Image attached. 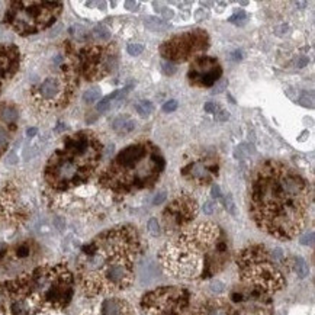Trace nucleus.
<instances>
[{
	"label": "nucleus",
	"instance_id": "nucleus-1",
	"mask_svg": "<svg viewBox=\"0 0 315 315\" xmlns=\"http://www.w3.org/2000/svg\"><path fill=\"white\" fill-rule=\"evenodd\" d=\"M248 199L251 218L262 231L278 240H292L307 222L313 189L295 169L269 160L253 175Z\"/></svg>",
	"mask_w": 315,
	"mask_h": 315
},
{
	"label": "nucleus",
	"instance_id": "nucleus-2",
	"mask_svg": "<svg viewBox=\"0 0 315 315\" xmlns=\"http://www.w3.org/2000/svg\"><path fill=\"white\" fill-rule=\"evenodd\" d=\"M141 237L134 227H116L83 248L79 263L80 285L86 295H112L128 289L141 254Z\"/></svg>",
	"mask_w": 315,
	"mask_h": 315
},
{
	"label": "nucleus",
	"instance_id": "nucleus-3",
	"mask_svg": "<svg viewBox=\"0 0 315 315\" xmlns=\"http://www.w3.org/2000/svg\"><path fill=\"white\" fill-rule=\"evenodd\" d=\"M228 259V238L213 222L185 228L160 253L164 272L183 280L210 279L227 266Z\"/></svg>",
	"mask_w": 315,
	"mask_h": 315
},
{
	"label": "nucleus",
	"instance_id": "nucleus-4",
	"mask_svg": "<svg viewBox=\"0 0 315 315\" xmlns=\"http://www.w3.org/2000/svg\"><path fill=\"white\" fill-rule=\"evenodd\" d=\"M164 167L166 160L156 144L150 141L135 142L116 154L99 176V185L122 198L153 188Z\"/></svg>",
	"mask_w": 315,
	"mask_h": 315
},
{
	"label": "nucleus",
	"instance_id": "nucleus-5",
	"mask_svg": "<svg viewBox=\"0 0 315 315\" xmlns=\"http://www.w3.org/2000/svg\"><path fill=\"white\" fill-rule=\"evenodd\" d=\"M104 156V144L92 131H80L64 140L50 157L44 179L54 192H66L86 183L96 172Z\"/></svg>",
	"mask_w": 315,
	"mask_h": 315
},
{
	"label": "nucleus",
	"instance_id": "nucleus-6",
	"mask_svg": "<svg viewBox=\"0 0 315 315\" xmlns=\"http://www.w3.org/2000/svg\"><path fill=\"white\" fill-rule=\"evenodd\" d=\"M9 291L26 310L57 311L73 297V275L64 264L42 266L9 283Z\"/></svg>",
	"mask_w": 315,
	"mask_h": 315
},
{
	"label": "nucleus",
	"instance_id": "nucleus-7",
	"mask_svg": "<svg viewBox=\"0 0 315 315\" xmlns=\"http://www.w3.org/2000/svg\"><path fill=\"white\" fill-rule=\"evenodd\" d=\"M237 266L248 297L262 298L279 292L286 285L282 267L291 269V260L285 259L280 248L254 244L238 254Z\"/></svg>",
	"mask_w": 315,
	"mask_h": 315
},
{
	"label": "nucleus",
	"instance_id": "nucleus-8",
	"mask_svg": "<svg viewBox=\"0 0 315 315\" xmlns=\"http://www.w3.org/2000/svg\"><path fill=\"white\" fill-rule=\"evenodd\" d=\"M63 3L58 1H13L4 22L19 35H32L50 28L58 19Z\"/></svg>",
	"mask_w": 315,
	"mask_h": 315
},
{
	"label": "nucleus",
	"instance_id": "nucleus-9",
	"mask_svg": "<svg viewBox=\"0 0 315 315\" xmlns=\"http://www.w3.org/2000/svg\"><path fill=\"white\" fill-rule=\"evenodd\" d=\"M76 86V77L70 71L50 76L34 88L32 102L41 110L61 109L73 98Z\"/></svg>",
	"mask_w": 315,
	"mask_h": 315
},
{
	"label": "nucleus",
	"instance_id": "nucleus-10",
	"mask_svg": "<svg viewBox=\"0 0 315 315\" xmlns=\"http://www.w3.org/2000/svg\"><path fill=\"white\" fill-rule=\"evenodd\" d=\"M210 48V35L205 29H191L166 39L160 54L169 63H185L201 57Z\"/></svg>",
	"mask_w": 315,
	"mask_h": 315
},
{
	"label": "nucleus",
	"instance_id": "nucleus-11",
	"mask_svg": "<svg viewBox=\"0 0 315 315\" xmlns=\"http://www.w3.org/2000/svg\"><path fill=\"white\" fill-rule=\"evenodd\" d=\"M118 64V47L115 44L89 45L77 57V70L89 82L101 80L112 73Z\"/></svg>",
	"mask_w": 315,
	"mask_h": 315
},
{
	"label": "nucleus",
	"instance_id": "nucleus-12",
	"mask_svg": "<svg viewBox=\"0 0 315 315\" xmlns=\"http://www.w3.org/2000/svg\"><path fill=\"white\" fill-rule=\"evenodd\" d=\"M191 295L185 288L163 286L147 292L141 308L147 315H182L189 305Z\"/></svg>",
	"mask_w": 315,
	"mask_h": 315
},
{
	"label": "nucleus",
	"instance_id": "nucleus-13",
	"mask_svg": "<svg viewBox=\"0 0 315 315\" xmlns=\"http://www.w3.org/2000/svg\"><path fill=\"white\" fill-rule=\"evenodd\" d=\"M198 215V202L189 193H180L163 210V224L167 231L189 225Z\"/></svg>",
	"mask_w": 315,
	"mask_h": 315
},
{
	"label": "nucleus",
	"instance_id": "nucleus-14",
	"mask_svg": "<svg viewBox=\"0 0 315 315\" xmlns=\"http://www.w3.org/2000/svg\"><path fill=\"white\" fill-rule=\"evenodd\" d=\"M222 77V67L219 61L210 55L195 58L188 71L189 85L193 88H212Z\"/></svg>",
	"mask_w": 315,
	"mask_h": 315
},
{
	"label": "nucleus",
	"instance_id": "nucleus-15",
	"mask_svg": "<svg viewBox=\"0 0 315 315\" xmlns=\"http://www.w3.org/2000/svg\"><path fill=\"white\" fill-rule=\"evenodd\" d=\"M218 160L213 156L198 157L182 169V176L196 185L205 186L218 176Z\"/></svg>",
	"mask_w": 315,
	"mask_h": 315
},
{
	"label": "nucleus",
	"instance_id": "nucleus-16",
	"mask_svg": "<svg viewBox=\"0 0 315 315\" xmlns=\"http://www.w3.org/2000/svg\"><path fill=\"white\" fill-rule=\"evenodd\" d=\"M19 109L13 104H0V156L9 148L18 131Z\"/></svg>",
	"mask_w": 315,
	"mask_h": 315
},
{
	"label": "nucleus",
	"instance_id": "nucleus-17",
	"mask_svg": "<svg viewBox=\"0 0 315 315\" xmlns=\"http://www.w3.org/2000/svg\"><path fill=\"white\" fill-rule=\"evenodd\" d=\"M19 63H20V52L18 47L10 44L0 45V92L3 86L19 70Z\"/></svg>",
	"mask_w": 315,
	"mask_h": 315
},
{
	"label": "nucleus",
	"instance_id": "nucleus-18",
	"mask_svg": "<svg viewBox=\"0 0 315 315\" xmlns=\"http://www.w3.org/2000/svg\"><path fill=\"white\" fill-rule=\"evenodd\" d=\"M83 315H132L129 304L121 298H106L96 310L88 311Z\"/></svg>",
	"mask_w": 315,
	"mask_h": 315
},
{
	"label": "nucleus",
	"instance_id": "nucleus-19",
	"mask_svg": "<svg viewBox=\"0 0 315 315\" xmlns=\"http://www.w3.org/2000/svg\"><path fill=\"white\" fill-rule=\"evenodd\" d=\"M192 315H241L237 310H234L231 307L229 302L219 299V298H213L210 301H205L204 304H201L196 311Z\"/></svg>",
	"mask_w": 315,
	"mask_h": 315
},
{
	"label": "nucleus",
	"instance_id": "nucleus-20",
	"mask_svg": "<svg viewBox=\"0 0 315 315\" xmlns=\"http://www.w3.org/2000/svg\"><path fill=\"white\" fill-rule=\"evenodd\" d=\"M112 129L118 135H126L131 134L135 129V119L129 115H119L112 122Z\"/></svg>",
	"mask_w": 315,
	"mask_h": 315
},
{
	"label": "nucleus",
	"instance_id": "nucleus-21",
	"mask_svg": "<svg viewBox=\"0 0 315 315\" xmlns=\"http://www.w3.org/2000/svg\"><path fill=\"white\" fill-rule=\"evenodd\" d=\"M144 26L148 29V31H167L170 28V23L161 18H154V16H148L145 20H144Z\"/></svg>",
	"mask_w": 315,
	"mask_h": 315
},
{
	"label": "nucleus",
	"instance_id": "nucleus-22",
	"mask_svg": "<svg viewBox=\"0 0 315 315\" xmlns=\"http://www.w3.org/2000/svg\"><path fill=\"white\" fill-rule=\"evenodd\" d=\"M291 269H294L301 279H304V278H307L310 275L308 264H307V262L301 256H297V257L291 259Z\"/></svg>",
	"mask_w": 315,
	"mask_h": 315
},
{
	"label": "nucleus",
	"instance_id": "nucleus-23",
	"mask_svg": "<svg viewBox=\"0 0 315 315\" xmlns=\"http://www.w3.org/2000/svg\"><path fill=\"white\" fill-rule=\"evenodd\" d=\"M135 112L141 118H148L154 112V105L150 101H140L138 104H135Z\"/></svg>",
	"mask_w": 315,
	"mask_h": 315
},
{
	"label": "nucleus",
	"instance_id": "nucleus-24",
	"mask_svg": "<svg viewBox=\"0 0 315 315\" xmlns=\"http://www.w3.org/2000/svg\"><path fill=\"white\" fill-rule=\"evenodd\" d=\"M101 98H102V92H101V89H98V88H93V89H88L85 93H83V101L86 102V104H95V102H98V101H101Z\"/></svg>",
	"mask_w": 315,
	"mask_h": 315
},
{
	"label": "nucleus",
	"instance_id": "nucleus-25",
	"mask_svg": "<svg viewBox=\"0 0 315 315\" xmlns=\"http://www.w3.org/2000/svg\"><path fill=\"white\" fill-rule=\"evenodd\" d=\"M93 38L99 42H107L110 39V31L104 25H99L93 31Z\"/></svg>",
	"mask_w": 315,
	"mask_h": 315
},
{
	"label": "nucleus",
	"instance_id": "nucleus-26",
	"mask_svg": "<svg viewBox=\"0 0 315 315\" xmlns=\"http://www.w3.org/2000/svg\"><path fill=\"white\" fill-rule=\"evenodd\" d=\"M228 20H229L231 23H235V25H238V26H243V25H245V22L248 20V15H247L244 10H240V12L234 13Z\"/></svg>",
	"mask_w": 315,
	"mask_h": 315
},
{
	"label": "nucleus",
	"instance_id": "nucleus-27",
	"mask_svg": "<svg viewBox=\"0 0 315 315\" xmlns=\"http://www.w3.org/2000/svg\"><path fill=\"white\" fill-rule=\"evenodd\" d=\"M299 104L305 107H314V93L313 92H304L299 98Z\"/></svg>",
	"mask_w": 315,
	"mask_h": 315
},
{
	"label": "nucleus",
	"instance_id": "nucleus-28",
	"mask_svg": "<svg viewBox=\"0 0 315 315\" xmlns=\"http://www.w3.org/2000/svg\"><path fill=\"white\" fill-rule=\"evenodd\" d=\"M160 231H161V227H160V222L157 221V218H151L148 221V232L154 237L160 235Z\"/></svg>",
	"mask_w": 315,
	"mask_h": 315
},
{
	"label": "nucleus",
	"instance_id": "nucleus-29",
	"mask_svg": "<svg viewBox=\"0 0 315 315\" xmlns=\"http://www.w3.org/2000/svg\"><path fill=\"white\" fill-rule=\"evenodd\" d=\"M15 254H16L18 259H25V257H28V256L31 254V247H29V244H20V245L16 248Z\"/></svg>",
	"mask_w": 315,
	"mask_h": 315
},
{
	"label": "nucleus",
	"instance_id": "nucleus-30",
	"mask_svg": "<svg viewBox=\"0 0 315 315\" xmlns=\"http://www.w3.org/2000/svg\"><path fill=\"white\" fill-rule=\"evenodd\" d=\"M126 51H128L129 55L137 57V55H140V54L144 51V45H141V44H129V45L126 47Z\"/></svg>",
	"mask_w": 315,
	"mask_h": 315
},
{
	"label": "nucleus",
	"instance_id": "nucleus-31",
	"mask_svg": "<svg viewBox=\"0 0 315 315\" xmlns=\"http://www.w3.org/2000/svg\"><path fill=\"white\" fill-rule=\"evenodd\" d=\"M227 86H228V80H225V79H221V80H218L212 88V93L213 95H218V93H221V92H224V89H227Z\"/></svg>",
	"mask_w": 315,
	"mask_h": 315
},
{
	"label": "nucleus",
	"instance_id": "nucleus-32",
	"mask_svg": "<svg viewBox=\"0 0 315 315\" xmlns=\"http://www.w3.org/2000/svg\"><path fill=\"white\" fill-rule=\"evenodd\" d=\"M225 208L228 212H231L232 215H235L237 212H235V205H234V201H232V196L229 195V193H227V196H225Z\"/></svg>",
	"mask_w": 315,
	"mask_h": 315
},
{
	"label": "nucleus",
	"instance_id": "nucleus-33",
	"mask_svg": "<svg viewBox=\"0 0 315 315\" xmlns=\"http://www.w3.org/2000/svg\"><path fill=\"white\" fill-rule=\"evenodd\" d=\"M177 106H179V104H177V101H169V102H166L164 105H163V112H175L176 109H177Z\"/></svg>",
	"mask_w": 315,
	"mask_h": 315
},
{
	"label": "nucleus",
	"instance_id": "nucleus-34",
	"mask_svg": "<svg viewBox=\"0 0 315 315\" xmlns=\"http://www.w3.org/2000/svg\"><path fill=\"white\" fill-rule=\"evenodd\" d=\"M163 71H164V74H167V76H172V74H175V71H176V67H175L172 63H164V64H163Z\"/></svg>",
	"mask_w": 315,
	"mask_h": 315
},
{
	"label": "nucleus",
	"instance_id": "nucleus-35",
	"mask_svg": "<svg viewBox=\"0 0 315 315\" xmlns=\"http://www.w3.org/2000/svg\"><path fill=\"white\" fill-rule=\"evenodd\" d=\"M204 109H205V112H208V113H218V110H219L218 105H215L213 102H207V104L204 105Z\"/></svg>",
	"mask_w": 315,
	"mask_h": 315
},
{
	"label": "nucleus",
	"instance_id": "nucleus-36",
	"mask_svg": "<svg viewBox=\"0 0 315 315\" xmlns=\"http://www.w3.org/2000/svg\"><path fill=\"white\" fill-rule=\"evenodd\" d=\"M125 7L131 12H138L140 10V3L138 1H125Z\"/></svg>",
	"mask_w": 315,
	"mask_h": 315
},
{
	"label": "nucleus",
	"instance_id": "nucleus-37",
	"mask_svg": "<svg viewBox=\"0 0 315 315\" xmlns=\"http://www.w3.org/2000/svg\"><path fill=\"white\" fill-rule=\"evenodd\" d=\"M164 201H166V193L161 192V193H158V195L153 199V205H161Z\"/></svg>",
	"mask_w": 315,
	"mask_h": 315
},
{
	"label": "nucleus",
	"instance_id": "nucleus-38",
	"mask_svg": "<svg viewBox=\"0 0 315 315\" xmlns=\"http://www.w3.org/2000/svg\"><path fill=\"white\" fill-rule=\"evenodd\" d=\"M313 241H314V234H313V232H310V235H305V237L301 240L302 244H313Z\"/></svg>",
	"mask_w": 315,
	"mask_h": 315
},
{
	"label": "nucleus",
	"instance_id": "nucleus-39",
	"mask_svg": "<svg viewBox=\"0 0 315 315\" xmlns=\"http://www.w3.org/2000/svg\"><path fill=\"white\" fill-rule=\"evenodd\" d=\"M212 196H213L215 199H219V198H221V192H219V186H218V185H213V186H212Z\"/></svg>",
	"mask_w": 315,
	"mask_h": 315
},
{
	"label": "nucleus",
	"instance_id": "nucleus-40",
	"mask_svg": "<svg viewBox=\"0 0 315 315\" xmlns=\"http://www.w3.org/2000/svg\"><path fill=\"white\" fill-rule=\"evenodd\" d=\"M218 113H219V116H218V119H219V121H227V119L229 118V113H228V112H225V110H219ZM218 113H216V115H218Z\"/></svg>",
	"mask_w": 315,
	"mask_h": 315
},
{
	"label": "nucleus",
	"instance_id": "nucleus-41",
	"mask_svg": "<svg viewBox=\"0 0 315 315\" xmlns=\"http://www.w3.org/2000/svg\"><path fill=\"white\" fill-rule=\"evenodd\" d=\"M36 134H38V129H36V128H28V129H26V135H28L29 138L35 137Z\"/></svg>",
	"mask_w": 315,
	"mask_h": 315
},
{
	"label": "nucleus",
	"instance_id": "nucleus-42",
	"mask_svg": "<svg viewBox=\"0 0 315 315\" xmlns=\"http://www.w3.org/2000/svg\"><path fill=\"white\" fill-rule=\"evenodd\" d=\"M163 16H164V19H170V18H173V10H170V9H164V10H163Z\"/></svg>",
	"mask_w": 315,
	"mask_h": 315
},
{
	"label": "nucleus",
	"instance_id": "nucleus-43",
	"mask_svg": "<svg viewBox=\"0 0 315 315\" xmlns=\"http://www.w3.org/2000/svg\"><path fill=\"white\" fill-rule=\"evenodd\" d=\"M232 58H234L235 61H237V60H241V52H240V51H235L234 55H232Z\"/></svg>",
	"mask_w": 315,
	"mask_h": 315
},
{
	"label": "nucleus",
	"instance_id": "nucleus-44",
	"mask_svg": "<svg viewBox=\"0 0 315 315\" xmlns=\"http://www.w3.org/2000/svg\"><path fill=\"white\" fill-rule=\"evenodd\" d=\"M210 207H212V205H210V202L205 204V212H207V213H210V212H212V208H210Z\"/></svg>",
	"mask_w": 315,
	"mask_h": 315
},
{
	"label": "nucleus",
	"instance_id": "nucleus-45",
	"mask_svg": "<svg viewBox=\"0 0 315 315\" xmlns=\"http://www.w3.org/2000/svg\"><path fill=\"white\" fill-rule=\"evenodd\" d=\"M307 63H308V58H302V60L299 61V67H304Z\"/></svg>",
	"mask_w": 315,
	"mask_h": 315
}]
</instances>
